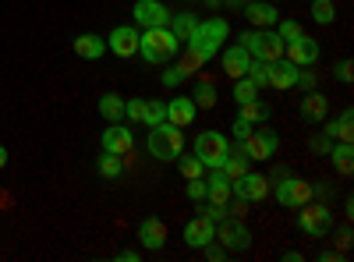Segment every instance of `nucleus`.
I'll return each instance as SVG.
<instances>
[{"instance_id": "nucleus-9", "label": "nucleus", "mask_w": 354, "mask_h": 262, "mask_svg": "<svg viewBox=\"0 0 354 262\" xmlns=\"http://www.w3.org/2000/svg\"><path fill=\"white\" fill-rule=\"evenodd\" d=\"M230 195L241 198V202H262L266 195H270V178L259 170H245L241 178L230 181Z\"/></svg>"}, {"instance_id": "nucleus-19", "label": "nucleus", "mask_w": 354, "mask_h": 262, "mask_svg": "<svg viewBox=\"0 0 354 262\" xmlns=\"http://www.w3.org/2000/svg\"><path fill=\"white\" fill-rule=\"evenodd\" d=\"M195 118H198V106L192 103V96H174V100L167 103V121H170V124L188 128V124H195Z\"/></svg>"}, {"instance_id": "nucleus-15", "label": "nucleus", "mask_w": 354, "mask_h": 262, "mask_svg": "<svg viewBox=\"0 0 354 262\" xmlns=\"http://www.w3.org/2000/svg\"><path fill=\"white\" fill-rule=\"evenodd\" d=\"M209 241H216V223H213V220H205L202 213H198V216H192V220L185 223V245L202 252Z\"/></svg>"}, {"instance_id": "nucleus-52", "label": "nucleus", "mask_w": 354, "mask_h": 262, "mask_svg": "<svg viewBox=\"0 0 354 262\" xmlns=\"http://www.w3.org/2000/svg\"><path fill=\"white\" fill-rule=\"evenodd\" d=\"M308 4H312V0H308Z\"/></svg>"}, {"instance_id": "nucleus-50", "label": "nucleus", "mask_w": 354, "mask_h": 262, "mask_svg": "<svg viewBox=\"0 0 354 262\" xmlns=\"http://www.w3.org/2000/svg\"><path fill=\"white\" fill-rule=\"evenodd\" d=\"M209 4H220V0H209Z\"/></svg>"}, {"instance_id": "nucleus-11", "label": "nucleus", "mask_w": 354, "mask_h": 262, "mask_svg": "<svg viewBox=\"0 0 354 262\" xmlns=\"http://www.w3.org/2000/svg\"><path fill=\"white\" fill-rule=\"evenodd\" d=\"M100 145H103V153H113V156H128L135 149V131L128 124H106L103 135H100Z\"/></svg>"}, {"instance_id": "nucleus-2", "label": "nucleus", "mask_w": 354, "mask_h": 262, "mask_svg": "<svg viewBox=\"0 0 354 262\" xmlns=\"http://www.w3.org/2000/svg\"><path fill=\"white\" fill-rule=\"evenodd\" d=\"M181 39H177L167 25H160V28H142L138 32V57L142 61H149V64H167V61H174L177 53H181Z\"/></svg>"}, {"instance_id": "nucleus-39", "label": "nucleus", "mask_w": 354, "mask_h": 262, "mask_svg": "<svg viewBox=\"0 0 354 262\" xmlns=\"http://www.w3.org/2000/svg\"><path fill=\"white\" fill-rule=\"evenodd\" d=\"M142 113H145V100H128V103H124V118H128V121L142 124Z\"/></svg>"}, {"instance_id": "nucleus-45", "label": "nucleus", "mask_w": 354, "mask_h": 262, "mask_svg": "<svg viewBox=\"0 0 354 262\" xmlns=\"http://www.w3.org/2000/svg\"><path fill=\"white\" fill-rule=\"evenodd\" d=\"M351 238H354V234H351V227H344V230H340V234H337V241H340V248H351Z\"/></svg>"}, {"instance_id": "nucleus-47", "label": "nucleus", "mask_w": 354, "mask_h": 262, "mask_svg": "<svg viewBox=\"0 0 354 262\" xmlns=\"http://www.w3.org/2000/svg\"><path fill=\"white\" fill-rule=\"evenodd\" d=\"M117 259H121V262H138V252H135V248H128V252H121Z\"/></svg>"}, {"instance_id": "nucleus-27", "label": "nucleus", "mask_w": 354, "mask_h": 262, "mask_svg": "<svg viewBox=\"0 0 354 262\" xmlns=\"http://www.w3.org/2000/svg\"><path fill=\"white\" fill-rule=\"evenodd\" d=\"M100 118H103L106 124L124 121V100L117 96V93H106V96H100Z\"/></svg>"}, {"instance_id": "nucleus-53", "label": "nucleus", "mask_w": 354, "mask_h": 262, "mask_svg": "<svg viewBox=\"0 0 354 262\" xmlns=\"http://www.w3.org/2000/svg\"><path fill=\"white\" fill-rule=\"evenodd\" d=\"M333 4H337V0H333Z\"/></svg>"}, {"instance_id": "nucleus-23", "label": "nucleus", "mask_w": 354, "mask_h": 262, "mask_svg": "<svg viewBox=\"0 0 354 262\" xmlns=\"http://www.w3.org/2000/svg\"><path fill=\"white\" fill-rule=\"evenodd\" d=\"M351 124H354V113H351V106H347L333 124L322 121V135L333 138V142H351V138H354V128H351Z\"/></svg>"}, {"instance_id": "nucleus-26", "label": "nucleus", "mask_w": 354, "mask_h": 262, "mask_svg": "<svg viewBox=\"0 0 354 262\" xmlns=\"http://www.w3.org/2000/svg\"><path fill=\"white\" fill-rule=\"evenodd\" d=\"M326 156H333V167H337V174L351 178V170H354V149H351V142H333Z\"/></svg>"}, {"instance_id": "nucleus-42", "label": "nucleus", "mask_w": 354, "mask_h": 262, "mask_svg": "<svg viewBox=\"0 0 354 262\" xmlns=\"http://www.w3.org/2000/svg\"><path fill=\"white\" fill-rule=\"evenodd\" d=\"M202 216H205V220H213V223H220V220H227V206H216V202H205V206H202Z\"/></svg>"}, {"instance_id": "nucleus-16", "label": "nucleus", "mask_w": 354, "mask_h": 262, "mask_svg": "<svg viewBox=\"0 0 354 262\" xmlns=\"http://www.w3.org/2000/svg\"><path fill=\"white\" fill-rule=\"evenodd\" d=\"M138 245H142L145 252H160V248L167 245V223H163L160 216H145V220L138 223Z\"/></svg>"}, {"instance_id": "nucleus-14", "label": "nucleus", "mask_w": 354, "mask_h": 262, "mask_svg": "<svg viewBox=\"0 0 354 262\" xmlns=\"http://www.w3.org/2000/svg\"><path fill=\"white\" fill-rule=\"evenodd\" d=\"M106 50L113 57H121V61H128V57L138 53V28L135 25H117L113 32L106 36Z\"/></svg>"}, {"instance_id": "nucleus-25", "label": "nucleus", "mask_w": 354, "mask_h": 262, "mask_svg": "<svg viewBox=\"0 0 354 262\" xmlns=\"http://www.w3.org/2000/svg\"><path fill=\"white\" fill-rule=\"evenodd\" d=\"M195 25H198V18H195L192 11H170V21H167V28H170V32L181 39V43L195 32Z\"/></svg>"}, {"instance_id": "nucleus-4", "label": "nucleus", "mask_w": 354, "mask_h": 262, "mask_svg": "<svg viewBox=\"0 0 354 262\" xmlns=\"http://www.w3.org/2000/svg\"><path fill=\"white\" fill-rule=\"evenodd\" d=\"M238 46H245L252 53V61H266V64H273L283 57V39L273 28H245L238 36Z\"/></svg>"}, {"instance_id": "nucleus-3", "label": "nucleus", "mask_w": 354, "mask_h": 262, "mask_svg": "<svg viewBox=\"0 0 354 262\" xmlns=\"http://www.w3.org/2000/svg\"><path fill=\"white\" fill-rule=\"evenodd\" d=\"M145 149H149L153 160H163V163H174L177 156L185 153V128H177L170 121H160L149 128V138H145Z\"/></svg>"}, {"instance_id": "nucleus-44", "label": "nucleus", "mask_w": 354, "mask_h": 262, "mask_svg": "<svg viewBox=\"0 0 354 262\" xmlns=\"http://www.w3.org/2000/svg\"><path fill=\"white\" fill-rule=\"evenodd\" d=\"M330 145H333V138H326V135L312 138V149H315V153H330Z\"/></svg>"}, {"instance_id": "nucleus-8", "label": "nucleus", "mask_w": 354, "mask_h": 262, "mask_svg": "<svg viewBox=\"0 0 354 262\" xmlns=\"http://www.w3.org/2000/svg\"><path fill=\"white\" fill-rule=\"evenodd\" d=\"M315 188L305 178H294V174H283V181L277 185V202L283 209H301L305 202H312Z\"/></svg>"}, {"instance_id": "nucleus-31", "label": "nucleus", "mask_w": 354, "mask_h": 262, "mask_svg": "<svg viewBox=\"0 0 354 262\" xmlns=\"http://www.w3.org/2000/svg\"><path fill=\"white\" fill-rule=\"evenodd\" d=\"M252 100H259V85L248 78V75H241V78H234V103H252Z\"/></svg>"}, {"instance_id": "nucleus-43", "label": "nucleus", "mask_w": 354, "mask_h": 262, "mask_svg": "<svg viewBox=\"0 0 354 262\" xmlns=\"http://www.w3.org/2000/svg\"><path fill=\"white\" fill-rule=\"evenodd\" d=\"M202 252H205V259H213V262L227 259V248H223V245H216V241H209V245H205Z\"/></svg>"}, {"instance_id": "nucleus-13", "label": "nucleus", "mask_w": 354, "mask_h": 262, "mask_svg": "<svg viewBox=\"0 0 354 262\" xmlns=\"http://www.w3.org/2000/svg\"><path fill=\"white\" fill-rule=\"evenodd\" d=\"M131 15H135L138 28H160V25L170 21V8L163 4V0H135Z\"/></svg>"}, {"instance_id": "nucleus-22", "label": "nucleus", "mask_w": 354, "mask_h": 262, "mask_svg": "<svg viewBox=\"0 0 354 262\" xmlns=\"http://www.w3.org/2000/svg\"><path fill=\"white\" fill-rule=\"evenodd\" d=\"M71 50L82 57V61H100V57L106 53V36H96V32H82V36L71 43Z\"/></svg>"}, {"instance_id": "nucleus-6", "label": "nucleus", "mask_w": 354, "mask_h": 262, "mask_svg": "<svg viewBox=\"0 0 354 262\" xmlns=\"http://www.w3.org/2000/svg\"><path fill=\"white\" fill-rule=\"evenodd\" d=\"M192 153L205 163V170L209 167H220L230 153V138L223 131H198L195 135V145H192Z\"/></svg>"}, {"instance_id": "nucleus-38", "label": "nucleus", "mask_w": 354, "mask_h": 262, "mask_svg": "<svg viewBox=\"0 0 354 262\" xmlns=\"http://www.w3.org/2000/svg\"><path fill=\"white\" fill-rule=\"evenodd\" d=\"M315 85H319L315 71H312V68H301V71H298V85H294V89H301V93H312Z\"/></svg>"}, {"instance_id": "nucleus-40", "label": "nucleus", "mask_w": 354, "mask_h": 262, "mask_svg": "<svg viewBox=\"0 0 354 262\" xmlns=\"http://www.w3.org/2000/svg\"><path fill=\"white\" fill-rule=\"evenodd\" d=\"M185 78H188V75L177 68V64H174V68H163V85H167V89H177V85H181Z\"/></svg>"}, {"instance_id": "nucleus-21", "label": "nucleus", "mask_w": 354, "mask_h": 262, "mask_svg": "<svg viewBox=\"0 0 354 262\" xmlns=\"http://www.w3.org/2000/svg\"><path fill=\"white\" fill-rule=\"evenodd\" d=\"M220 64H223V71L230 75V78H241V75H248V64H252V53L245 50V46H227L223 53H220Z\"/></svg>"}, {"instance_id": "nucleus-33", "label": "nucleus", "mask_w": 354, "mask_h": 262, "mask_svg": "<svg viewBox=\"0 0 354 262\" xmlns=\"http://www.w3.org/2000/svg\"><path fill=\"white\" fill-rule=\"evenodd\" d=\"M312 18H315V25H333L337 21L333 0H312Z\"/></svg>"}, {"instance_id": "nucleus-49", "label": "nucleus", "mask_w": 354, "mask_h": 262, "mask_svg": "<svg viewBox=\"0 0 354 262\" xmlns=\"http://www.w3.org/2000/svg\"><path fill=\"white\" fill-rule=\"evenodd\" d=\"M4 167H8V149L0 145V170H4Z\"/></svg>"}, {"instance_id": "nucleus-48", "label": "nucleus", "mask_w": 354, "mask_h": 262, "mask_svg": "<svg viewBox=\"0 0 354 262\" xmlns=\"http://www.w3.org/2000/svg\"><path fill=\"white\" fill-rule=\"evenodd\" d=\"M283 259H287V262H301L305 255H301V252H283Z\"/></svg>"}, {"instance_id": "nucleus-10", "label": "nucleus", "mask_w": 354, "mask_h": 262, "mask_svg": "<svg viewBox=\"0 0 354 262\" xmlns=\"http://www.w3.org/2000/svg\"><path fill=\"white\" fill-rule=\"evenodd\" d=\"M216 241L227 248V252H248L252 248V230L241 223V220H220L216 223Z\"/></svg>"}, {"instance_id": "nucleus-35", "label": "nucleus", "mask_w": 354, "mask_h": 262, "mask_svg": "<svg viewBox=\"0 0 354 262\" xmlns=\"http://www.w3.org/2000/svg\"><path fill=\"white\" fill-rule=\"evenodd\" d=\"M248 78L259 85V93L270 89V64H266V61H252V64H248Z\"/></svg>"}, {"instance_id": "nucleus-30", "label": "nucleus", "mask_w": 354, "mask_h": 262, "mask_svg": "<svg viewBox=\"0 0 354 262\" xmlns=\"http://www.w3.org/2000/svg\"><path fill=\"white\" fill-rule=\"evenodd\" d=\"M220 170L227 174L230 181H234V178H241V174L248 170V156H245L241 149H234V145H230V153H227V160L220 163Z\"/></svg>"}, {"instance_id": "nucleus-29", "label": "nucleus", "mask_w": 354, "mask_h": 262, "mask_svg": "<svg viewBox=\"0 0 354 262\" xmlns=\"http://www.w3.org/2000/svg\"><path fill=\"white\" fill-rule=\"evenodd\" d=\"M174 163H177V170H181V178H185V181H192V178H205V163H202L195 153H181Z\"/></svg>"}, {"instance_id": "nucleus-1", "label": "nucleus", "mask_w": 354, "mask_h": 262, "mask_svg": "<svg viewBox=\"0 0 354 262\" xmlns=\"http://www.w3.org/2000/svg\"><path fill=\"white\" fill-rule=\"evenodd\" d=\"M227 36H230V25L223 21V18H209V21H198L195 25V32L185 39V61L181 64H177V68H181L188 78L202 68V64H209L213 61V57L220 53V46L227 43Z\"/></svg>"}, {"instance_id": "nucleus-46", "label": "nucleus", "mask_w": 354, "mask_h": 262, "mask_svg": "<svg viewBox=\"0 0 354 262\" xmlns=\"http://www.w3.org/2000/svg\"><path fill=\"white\" fill-rule=\"evenodd\" d=\"M319 259H322V262H340V259H344V252H322Z\"/></svg>"}, {"instance_id": "nucleus-24", "label": "nucleus", "mask_w": 354, "mask_h": 262, "mask_svg": "<svg viewBox=\"0 0 354 262\" xmlns=\"http://www.w3.org/2000/svg\"><path fill=\"white\" fill-rule=\"evenodd\" d=\"M234 121H241V124H248V128H255V124H266V121H270V106H266L262 100L241 103V106H238V118H234Z\"/></svg>"}, {"instance_id": "nucleus-20", "label": "nucleus", "mask_w": 354, "mask_h": 262, "mask_svg": "<svg viewBox=\"0 0 354 262\" xmlns=\"http://www.w3.org/2000/svg\"><path fill=\"white\" fill-rule=\"evenodd\" d=\"M301 118H305V124H322V121L330 118V100L322 96L319 89L305 93V100H301Z\"/></svg>"}, {"instance_id": "nucleus-37", "label": "nucleus", "mask_w": 354, "mask_h": 262, "mask_svg": "<svg viewBox=\"0 0 354 262\" xmlns=\"http://www.w3.org/2000/svg\"><path fill=\"white\" fill-rule=\"evenodd\" d=\"M185 195H188L192 202H205V178H192V181L185 185Z\"/></svg>"}, {"instance_id": "nucleus-34", "label": "nucleus", "mask_w": 354, "mask_h": 262, "mask_svg": "<svg viewBox=\"0 0 354 262\" xmlns=\"http://www.w3.org/2000/svg\"><path fill=\"white\" fill-rule=\"evenodd\" d=\"M160 121H167V103L163 100H145V113H142V124H160Z\"/></svg>"}, {"instance_id": "nucleus-51", "label": "nucleus", "mask_w": 354, "mask_h": 262, "mask_svg": "<svg viewBox=\"0 0 354 262\" xmlns=\"http://www.w3.org/2000/svg\"><path fill=\"white\" fill-rule=\"evenodd\" d=\"M273 4H280V0H273Z\"/></svg>"}, {"instance_id": "nucleus-41", "label": "nucleus", "mask_w": 354, "mask_h": 262, "mask_svg": "<svg viewBox=\"0 0 354 262\" xmlns=\"http://www.w3.org/2000/svg\"><path fill=\"white\" fill-rule=\"evenodd\" d=\"M333 75H337V82L351 85V82H354V64H351V61H337V64H333Z\"/></svg>"}, {"instance_id": "nucleus-36", "label": "nucleus", "mask_w": 354, "mask_h": 262, "mask_svg": "<svg viewBox=\"0 0 354 262\" xmlns=\"http://www.w3.org/2000/svg\"><path fill=\"white\" fill-rule=\"evenodd\" d=\"M305 32V28L298 25V21H294V18H283V21H277V36L283 39V43H290V39H298Z\"/></svg>"}, {"instance_id": "nucleus-5", "label": "nucleus", "mask_w": 354, "mask_h": 262, "mask_svg": "<svg viewBox=\"0 0 354 262\" xmlns=\"http://www.w3.org/2000/svg\"><path fill=\"white\" fill-rule=\"evenodd\" d=\"M238 149H241L248 160H273V156L280 153V135H277V128H270V124H259V128L248 131V138H241Z\"/></svg>"}, {"instance_id": "nucleus-18", "label": "nucleus", "mask_w": 354, "mask_h": 262, "mask_svg": "<svg viewBox=\"0 0 354 262\" xmlns=\"http://www.w3.org/2000/svg\"><path fill=\"white\" fill-rule=\"evenodd\" d=\"M298 64H290L287 57H280V61H273L270 64V89H280V93H287V89H294L298 85Z\"/></svg>"}, {"instance_id": "nucleus-12", "label": "nucleus", "mask_w": 354, "mask_h": 262, "mask_svg": "<svg viewBox=\"0 0 354 262\" xmlns=\"http://www.w3.org/2000/svg\"><path fill=\"white\" fill-rule=\"evenodd\" d=\"M319 43L312 39V36H298V39H290V43H283V57L290 64H298V68H315V61H319Z\"/></svg>"}, {"instance_id": "nucleus-28", "label": "nucleus", "mask_w": 354, "mask_h": 262, "mask_svg": "<svg viewBox=\"0 0 354 262\" xmlns=\"http://www.w3.org/2000/svg\"><path fill=\"white\" fill-rule=\"evenodd\" d=\"M96 170H100V178H106V181H121V178H124V156L100 153V160H96Z\"/></svg>"}, {"instance_id": "nucleus-17", "label": "nucleus", "mask_w": 354, "mask_h": 262, "mask_svg": "<svg viewBox=\"0 0 354 262\" xmlns=\"http://www.w3.org/2000/svg\"><path fill=\"white\" fill-rule=\"evenodd\" d=\"M241 11H245V18H248L252 25H259V28H273V25L280 21L273 0H245Z\"/></svg>"}, {"instance_id": "nucleus-32", "label": "nucleus", "mask_w": 354, "mask_h": 262, "mask_svg": "<svg viewBox=\"0 0 354 262\" xmlns=\"http://www.w3.org/2000/svg\"><path fill=\"white\" fill-rule=\"evenodd\" d=\"M192 103H195L198 110L216 106V85H213V82H198L195 89H192Z\"/></svg>"}, {"instance_id": "nucleus-7", "label": "nucleus", "mask_w": 354, "mask_h": 262, "mask_svg": "<svg viewBox=\"0 0 354 262\" xmlns=\"http://www.w3.org/2000/svg\"><path fill=\"white\" fill-rule=\"evenodd\" d=\"M298 227L308 238H326L330 227H333V209L322 206V202H305L298 209Z\"/></svg>"}]
</instances>
